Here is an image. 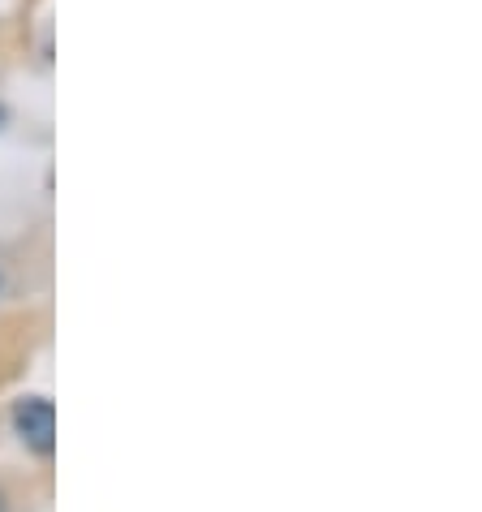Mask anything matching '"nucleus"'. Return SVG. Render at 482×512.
<instances>
[{"label": "nucleus", "mask_w": 482, "mask_h": 512, "mask_svg": "<svg viewBox=\"0 0 482 512\" xmlns=\"http://www.w3.org/2000/svg\"><path fill=\"white\" fill-rule=\"evenodd\" d=\"M13 426H18L22 444L35 457H52L56 452V409L48 396H22L18 409H13Z\"/></svg>", "instance_id": "1"}, {"label": "nucleus", "mask_w": 482, "mask_h": 512, "mask_svg": "<svg viewBox=\"0 0 482 512\" xmlns=\"http://www.w3.org/2000/svg\"><path fill=\"white\" fill-rule=\"evenodd\" d=\"M5 121H9V112H5V108H0V130H5Z\"/></svg>", "instance_id": "2"}, {"label": "nucleus", "mask_w": 482, "mask_h": 512, "mask_svg": "<svg viewBox=\"0 0 482 512\" xmlns=\"http://www.w3.org/2000/svg\"><path fill=\"white\" fill-rule=\"evenodd\" d=\"M0 512H9V508H5V495H0Z\"/></svg>", "instance_id": "3"}]
</instances>
